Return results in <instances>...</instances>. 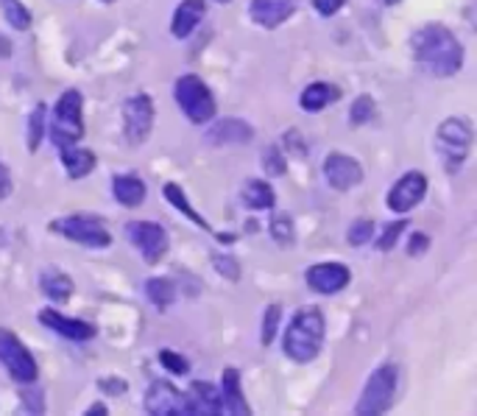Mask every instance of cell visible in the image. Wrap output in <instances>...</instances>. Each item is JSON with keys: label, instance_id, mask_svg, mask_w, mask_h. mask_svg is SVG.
Here are the masks:
<instances>
[{"label": "cell", "instance_id": "41", "mask_svg": "<svg viewBox=\"0 0 477 416\" xmlns=\"http://www.w3.org/2000/svg\"><path fill=\"white\" fill-rule=\"evenodd\" d=\"M101 389L112 391V394H123V391H126V383H123V381H103Z\"/></svg>", "mask_w": 477, "mask_h": 416}, {"label": "cell", "instance_id": "20", "mask_svg": "<svg viewBox=\"0 0 477 416\" xmlns=\"http://www.w3.org/2000/svg\"><path fill=\"white\" fill-rule=\"evenodd\" d=\"M59 151H62V165H64L70 179H84L87 173H92V168H95V154H92V151L79 148V143L76 145H64Z\"/></svg>", "mask_w": 477, "mask_h": 416}, {"label": "cell", "instance_id": "10", "mask_svg": "<svg viewBox=\"0 0 477 416\" xmlns=\"http://www.w3.org/2000/svg\"><path fill=\"white\" fill-rule=\"evenodd\" d=\"M129 241L140 249L142 260L151 262V266L168 254V235L157 221H131Z\"/></svg>", "mask_w": 477, "mask_h": 416}, {"label": "cell", "instance_id": "39", "mask_svg": "<svg viewBox=\"0 0 477 416\" xmlns=\"http://www.w3.org/2000/svg\"><path fill=\"white\" fill-rule=\"evenodd\" d=\"M427 246H430V238L422 235V233H416V235H411V241H408V254H424Z\"/></svg>", "mask_w": 477, "mask_h": 416}, {"label": "cell", "instance_id": "19", "mask_svg": "<svg viewBox=\"0 0 477 416\" xmlns=\"http://www.w3.org/2000/svg\"><path fill=\"white\" fill-rule=\"evenodd\" d=\"M221 413H232V416H248V405L240 389V371L238 369H227L224 371V386H221Z\"/></svg>", "mask_w": 477, "mask_h": 416}, {"label": "cell", "instance_id": "38", "mask_svg": "<svg viewBox=\"0 0 477 416\" xmlns=\"http://www.w3.org/2000/svg\"><path fill=\"white\" fill-rule=\"evenodd\" d=\"M344 4H346V0H313V6H316V12L321 17H333L336 12L344 9Z\"/></svg>", "mask_w": 477, "mask_h": 416}, {"label": "cell", "instance_id": "24", "mask_svg": "<svg viewBox=\"0 0 477 416\" xmlns=\"http://www.w3.org/2000/svg\"><path fill=\"white\" fill-rule=\"evenodd\" d=\"M40 288H43V293L51 302H56V305H64V302L70 299V293H73V280L64 272H59V269H48L40 277Z\"/></svg>", "mask_w": 477, "mask_h": 416}, {"label": "cell", "instance_id": "15", "mask_svg": "<svg viewBox=\"0 0 477 416\" xmlns=\"http://www.w3.org/2000/svg\"><path fill=\"white\" fill-rule=\"evenodd\" d=\"M40 322H43L45 327H51L54 332H59L62 338H67V342H79V344H84V342H90V338L98 335V327H95V324L82 322V319L62 316V313H56L54 308L40 311Z\"/></svg>", "mask_w": 477, "mask_h": 416}, {"label": "cell", "instance_id": "30", "mask_svg": "<svg viewBox=\"0 0 477 416\" xmlns=\"http://www.w3.org/2000/svg\"><path fill=\"white\" fill-rule=\"evenodd\" d=\"M4 15H6L9 25L17 31H25L31 25V12L20 4V0H4Z\"/></svg>", "mask_w": 477, "mask_h": 416}, {"label": "cell", "instance_id": "18", "mask_svg": "<svg viewBox=\"0 0 477 416\" xmlns=\"http://www.w3.org/2000/svg\"><path fill=\"white\" fill-rule=\"evenodd\" d=\"M204 15H207L204 0H181L176 15H173V25H170L176 40H185V36H190L196 31V25L204 20Z\"/></svg>", "mask_w": 477, "mask_h": 416}, {"label": "cell", "instance_id": "9", "mask_svg": "<svg viewBox=\"0 0 477 416\" xmlns=\"http://www.w3.org/2000/svg\"><path fill=\"white\" fill-rule=\"evenodd\" d=\"M123 129L131 145L149 140L154 129V101L149 95H131L123 104Z\"/></svg>", "mask_w": 477, "mask_h": 416}, {"label": "cell", "instance_id": "34", "mask_svg": "<svg viewBox=\"0 0 477 416\" xmlns=\"http://www.w3.org/2000/svg\"><path fill=\"white\" fill-rule=\"evenodd\" d=\"M279 319H282L279 305H271V308L266 311V319H263V344H266V347H271V344H274L277 330H279Z\"/></svg>", "mask_w": 477, "mask_h": 416}, {"label": "cell", "instance_id": "11", "mask_svg": "<svg viewBox=\"0 0 477 416\" xmlns=\"http://www.w3.org/2000/svg\"><path fill=\"white\" fill-rule=\"evenodd\" d=\"M145 411L151 416H190L188 413V397L170 383H151L149 394H145Z\"/></svg>", "mask_w": 477, "mask_h": 416}, {"label": "cell", "instance_id": "23", "mask_svg": "<svg viewBox=\"0 0 477 416\" xmlns=\"http://www.w3.org/2000/svg\"><path fill=\"white\" fill-rule=\"evenodd\" d=\"M112 193H115V199H118L123 207H140L142 199H145V182L137 179V176H131V173H126V176H115V182H112Z\"/></svg>", "mask_w": 477, "mask_h": 416}, {"label": "cell", "instance_id": "36", "mask_svg": "<svg viewBox=\"0 0 477 416\" xmlns=\"http://www.w3.org/2000/svg\"><path fill=\"white\" fill-rule=\"evenodd\" d=\"M405 221H394V223H388L385 226V233L380 235V241H377V249L380 252H388V249H394V243H396V238L402 235V230H405Z\"/></svg>", "mask_w": 477, "mask_h": 416}, {"label": "cell", "instance_id": "3", "mask_svg": "<svg viewBox=\"0 0 477 416\" xmlns=\"http://www.w3.org/2000/svg\"><path fill=\"white\" fill-rule=\"evenodd\" d=\"M82 93L67 90L56 101L54 118H51V143L56 148L76 145L84 137V121H82Z\"/></svg>", "mask_w": 477, "mask_h": 416}, {"label": "cell", "instance_id": "13", "mask_svg": "<svg viewBox=\"0 0 477 416\" xmlns=\"http://www.w3.org/2000/svg\"><path fill=\"white\" fill-rule=\"evenodd\" d=\"M349 280H352V274L346 266H341V262H318V266L307 269L310 291L324 293V296H333V293L344 291L349 285Z\"/></svg>", "mask_w": 477, "mask_h": 416}, {"label": "cell", "instance_id": "4", "mask_svg": "<svg viewBox=\"0 0 477 416\" xmlns=\"http://www.w3.org/2000/svg\"><path fill=\"white\" fill-rule=\"evenodd\" d=\"M472 148V126L463 118H450L435 132V151L450 173L461 171Z\"/></svg>", "mask_w": 477, "mask_h": 416}, {"label": "cell", "instance_id": "40", "mask_svg": "<svg viewBox=\"0 0 477 416\" xmlns=\"http://www.w3.org/2000/svg\"><path fill=\"white\" fill-rule=\"evenodd\" d=\"M9 191H12V176H9V168L0 163V199H4Z\"/></svg>", "mask_w": 477, "mask_h": 416}, {"label": "cell", "instance_id": "42", "mask_svg": "<svg viewBox=\"0 0 477 416\" xmlns=\"http://www.w3.org/2000/svg\"><path fill=\"white\" fill-rule=\"evenodd\" d=\"M95 413H106V408H90L87 416H95Z\"/></svg>", "mask_w": 477, "mask_h": 416}, {"label": "cell", "instance_id": "22", "mask_svg": "<svg viewBox=\"0 0 477 416\" xmlns=\"http://www.w3.org/2000/svg\"><path fill=\"white\" fill-rule=\"evenodd\" d=\"M243 204L251 207V210H271L277 204V196H274V187L263 179H248L243 193H240Z\"/></svg>", "mask_w": 477, "mask_h": 416}, {"label": "cell", "instance_id": "5", "mask_svg": "<svg viewBox=\"0 0 477 416\" xmlns=\"http://www.w3.org/2000/svg\"><path fill=\"white\" fill-rule=\"evenodd\" d=\"M176 104L190 124H209L215 118V98L199 75H181L176 82Z\"/></svg>", "mask_w": 477, "mask_h": 416}, {"label": "cell", "instance_id": "25", "mask_svg": "<svg viewBox=\"0 0 477 416\" xmlns=\"http://www.w3.org/2000/svg\"><path fill=\"white\" fill-rule=\"evenodd\" d=\"M338 98H341L338 87L324 84V82H316V84H310V87L302 93V109H307V112H321V109H326L329 104H336Z\"/></svg>", "mask_w": 477, "mask_h": 416}, {"label": "cell", "instance_id": "28", "mask_svg": "<svg viewBox=\"0 0 477 416\" xmlns=\"http://www.w3.org/2000/svg\"><path fill=\"white\" fill-rule=\"evenodd\" d=\"M45 132V104H36L28 118V151H36Z\"/></svg>", "mask_w": 477, "mask_h": 416}, {"label": "cell", "instance_id": "32", "mask_svg": "<svg viewBox=\"0 0 477 416\" xmlns=\"http://www.w3.org/2000/svg\"><path fill=\"white\" fill-rule=\"evenodd\" d=\"M263 168H266L268 176H282V173L287 171V160H285V154H282V148L268 145V148L263 151Z\"/></svg>", "mask_w": 477, "mask_h": 416}, {"label": "cell", "instance_id": "16", "mask_svg": "<svg viewBox=\"0 0 477 416\" xmlns=\"http://www.w3.org/2000/svg\"><path fill=\"white\" fill-rule=\"evenodd\" d=\"M293 9H297V4H293V0H251L248 15H251V20L257 25L277 28V25H282L293 15Z\"/></svg>", "mask_w": 477, "mask_h": 416}, {"label": "cell", "instance_id": "31", "mask_svg": "<svg viewBox=\"0 0 477 416\" xmlns=\"http://www.w3.org/2000/svg\"><path fill=\"white\" fill-rule=\"evenodd\" d=\"M271 238H274L279 246H290V243H293V221H290L287 213L274 215V221H271Z\"/></svg>", "mask_w": 477, "mask_h": 416}, {"label": "cell", "instance_id": "12", "mask_svg": "<svg viewBox=\"0 0 477 416\" xmlns=\"http://www.w3.org/2000/svg\"><path fill=\"white\" fill-rule=\"evenodd\" d=\"M427 193V176L419 171H411L402 176L388 193V207L394 213H411Z\"/></svg>", "mask_w": 477, "mask_h": 416}, {"label": "cell", "instance_id": "43", "mask_svg": "<svg viewBox=\"0 0 477 416\" xmlns=\"http://www.w3.org/2000/svg\"><path fill=\"white\" fill-rule=\"evenodd\" d=\"M383 6H394V4H399V0H380Z\"/></svg>", "mask_w": 477, "mask_h": 416}, {"label": "cell", "instance_id": "37", "mask_svg": "<svg viewBox=\"0 0 477 416\" xmlns=\"http://www.w3.org/2000/svg\"><path fill=\"white\" fill-rule=\"evenodd\" d=\"M215 269L221 272L227 280H240V266L232 257H215Z\"/></svg>", "mask_w": 477, "mask_h": 416}, {"label": "cell", "instance_id": "44", "mask_svg": "<svg viewBox=\"0 0 477 416\" xmlns=\"http://www.w3.org/2000/svg\"><path fill=\"white\" fill-rule=\"evenodd\" d=\"M101 4H115V0H101Z\"/></svg>", "mask_w": 477, "mask_h": 416}, {"label": "cell", "instance_id": "45", "mask_svg": "<svg viewBox=\"0 0 477 416\" xmlns=\"http://www.w3.org/2000/svg\"><path fill=\"white\" fill-rule=\"evenodd\" d=\"M218 4H227V0H218Z\"/></svg>", "mask_w": 477, "mask_h": 416}, {"label": "cell", "instance_id": "33", "mask_svg": "<svg viewBox=\"0 0 477 416\" xmlns=\"http://www.w3.org/2000/svg\"><path fill=\"white\" fill-rule=\"evenodd\" d=\"M372 235H375V223L369 221V218H360V221H355L352 226H349V243L352 246H365L372 241Z\"/></svg>", "mask_w": 477, "mask_h": 416}, {"label": "cell", "instance_id": "2", "mask_svg": "<svg viewBox=\"0 0 477 416\" xmlns=\"http://www.w3.org/2000/svg\"><path fill=\"white\" fill-rule=\"evenodd\" d=\"M285 355L297 363H310L324 347V316L316 308H305L293 316L285 332Z\"/></svg>", "mask_w": 477, "mask_h": 416}, {"label": "cell", "instance_id": "14", "mask_svg": "<svg viewBox=\"0 0 477 416\" xmlns=\"http://www.w3.org/2000/svg\"><path fill=\"white\" fill-rule=\"evenodd\" d=\"M324 176L336 191H352L363 179V165L349 154H329L324 163Z\"/></svg>", "mask_w": 477, "mask_h": 416}, {"label": "cell", "instance_id": "8", "mask_svg": "<svg viewBox=\"0 0 477 416\" xmlns=\"http://www.w3.org/2000/svg\"><path fill=\"white\" fill-rule=\"evenodd\" d=\"M51 230L64 235L67 241H76L90 249H106L112 243V235L106 233V226L92 215H67V218L51 221Z\"/></svg>", "mask_w": 477, "mask_h": 416}, {"label": "cell", "instance_id": "17", "mask_svg": "<svg viewBox=\"0 0 477 416\" xmlns=\"http://www.w3.org/2000/svg\"><path fill=\"white\" fill-rule=\"evenodd\" d=\"M188 397V413L190 416H215L221 413V391L212 389L204 381H196Z\"/></svg>", "mask_w": 477, "mask_h": 416}, {"label": "cell", "instance_id": "35", "mask_svg": "<svg viewBox=\"0 0 477 416\" xmlns=\"http://www.w3.org/2000/svg\"><path fill=\"white\" fill-rule=\"evenodd\" d=\"M160 363L168 369V371H173V374H188V369H190V363L181 358L179 352H173V350H162L160 352Z\"/></svg>", "mask_w": 477, "mask_h": 416}, {"label": "cell", "instance_id": "7", "mask_svg": "<svg viewBox=\"0 0 477 416\" xmlns=\"http://www.w3.org/2000/svg\"><path fill=\"white\" fill-rule=\"evenodd\" d=\"M0 366H4L12 374V381L20 383V386H34L36 374H40L34 355L25 350V344L20 342V338L15 332H9V330H0Z\"/></svg>", "mask_w": 477, "mask_h": 416}, {"label": "cell", "instance_id": "21", "mask_svg": "<svg viewBox=\"0 0 477 416\" xmlns=\"http://www.w3.org/2000/svg\"><path fill=\"white\" fill-rule=\"evenodd\" d=\"M251 137H254V129L246 121H238V118L235 121H221L207 134V140L215 143V145H240V143H248Z\"/></svg>", "mask_w": 477, "mask_h": 416}, {"label": "cell", "instance_id": "6", "mask_svg": "<svg viewBox=\"0 0 477 416\" xmlns=\"http://www.w3.org/2000/svg\"><path fill=\"white\" fill-rule=\"evenodd\" d=\"M394 394H396V366L385 363L380 369L372 371L369 383H365L360 400H357V413L360 416H377V413H385L394 402Z\"/></svg>", "mask_w": 477, "mask_h": 416}, {"label": "cell", "instance_id": "27", "mask_svg": "<svg viewBox=\"0 0 477 416\" xmlns=\"http://www.w3.org/2000/svg\"><path fill=\"white\" fill-rule=\"evenodd\" d=\"M145 293H149V299L154 302L157 308H168L173 305V299H176V288L170 280H162V277H154L145 282Z\"/></svg>", "mask_w": 477, "mask_h": 416}, {"label": "cell", "instance_id": "26", "mask_svg": "<svg viewBox=\"0 0 477 416\" xmlns=\"http://www.w3.org/2000/svg\"><path fill=\"white\" fill-rule=\"evenodd\" d=\"M162 193H165V199H168V202H170V204H173V207L181 213V215H188V218H190V221L199 226V230H204V233L209 230V223H207V221H204V218H201V215L193 210V207H190V202H188L185 191H181V187H179L176 182H165Z\"/></svg>", "mask_w": 477, "mask_h": 416}, {"label": "cell", "instance_id": "1", "mask_svg": "<svg viewBox=\"0 0 477 416\" xmlns=\"http://www.w3.org/2000/svg\"><path fill=\"white\" fill-rule=\"evenodd\" d=\"M411 48L422 70L438 79L455 75L463 67V45L444 25H424L411 36Z\"/></svg>", "mask_w": 477, "mask_h": 416}, {"label": "cell", "instance_id": "29", "mask_svg": "<svg viewBox=\"0 0 477 416\" xmlns=\"http://www.w3.org/2000/svg\"><path fill=\"white\" fill-rule=\"evenodd\" d=\"M375 115H377V106H375V101H372L369 95L355 98V104H352V109H349V121H352L355 126H363V124L375 121Z\"/></svg>", "mask_w": 477, "mask_h": 416}]
</instances>
